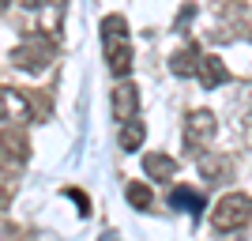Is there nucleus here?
<instances>
[{
  "label": "nucleus",
  "mask_w": 252,
  "mask_h": 241,
  "mask_svg": "<svg viewBox=\"0 0 252 241\" xmlns=\"http://www.w3.org/2000/svg\"><path fill=\"white\" fill-rule=\"evenodd\" d=\"M11 64L23 68V72H45L53 64V45L45 42L42 34H38V38H27V42H19L11 49Z\"/></svg>",
  "instance_id": "7ed1b4c3"
},
{
  "label": "nucleus",
  "mask_w": 252,
  "mask_h": 241,
  "mask_svg": "<svg viewBox=\"0 0 252 241\" xmlns=\"http://www.w3.org/2000/svg\"><path fill=\"white\" fill-rule=\"evenodd\" d=\"M196 75H200V83L207 87V91H215L219 83H226V79H230L226 64H222L219 57H203V53H200V64H196Z\"/></svg>",
  "instance_id": "1a4fd4ad"
},
{
  "label": "nucleus",
  "mask_w": 252,
  "mask_h": 241,
  "mask_svg": "<svg viewBox=\"0 0 252 241\" xmlns=\"http://www.w3.org/2000/svg\"><path fill=\"white\" fill-rule=\"evenodd\" d=\"M196 166H200L203 181H222L226 173H230V158H226V155H207V151H203Z\"/></svg>",
  "instance_id": "9d476101"
},
{
  "label": "nucleus",
  "mask_w": 252,
  "mask_h": 241,
  "mask_svg": "<svg viewBox=\"0 0 252 241\" xmlns=\"http://www.w3.org/2000/svg\"><path fill=\"white\" fill-rule=\"evenodd\" d=\"M102 45H105L109 72H113L117 79H128V72H132V42H128L125 15H109V19H102Z\"/></svg>",
  "instance_id": "f257e3e1"
},
{
  "label": "nucleus",
  "mask_w": 252,
  "mask_h": 241,
  "mask_svg": "<svg viewBox=\"0 0 252 241\" xmlns=\"http://www.w3.org/2000/svg\"><path fill=\"white\" fill-rule=\"evenodd\" d=\"M169 204H173V207H181V211H192V215H196V211L203 207V196L196 189H185V185H177V189L169 192Z\"/></svg>",
  "instance_id": "ddd939ff"
},
{
  "label": "nucleus",
  "mask_w": 252,
  "mask_h": 241,
  "mask_svg": "<svg viewBox=\"0 0 252 241\" xmlns=\"http://www.w3.org/2000/svg\"><path fill=\"white\" fill-rule=\"evenodd\" d=\"M4 200H8V189H4V185H0V204H4Z\"/></svg>",
  "instance_id": "dca6fc26"
},
{
  "label": "nucleus",
  "mask_w": 252,
  "mask_h": 241,
  "mask_svg": "<svg viewBox=\"0 0 252 241\" xmlns=\"http://www.w3.org/2000/svg\"><path fill=\"white\" fill-rule=\"evenodd\" d=\"M196 64H200V49L192 45V49H181V53H173V61H169V72L173 75H196Z\"/></svg>",
  "instance_id": "f8f14e48"
},
{
  "label": "nucleus",
  "mask_w": 252,
  "mask_h": 241,
  "mask_svg": "<svg viewBox=\"0 0 252 241\" xmlns=\"http://www.w3.org/2000/svg\"><path fill=\"white\" fill-rule=\"evenodd\" d=\"M23 8H45V4H64V0H19Z\"/></svg>",
  "instance_id": "2eb2a0df"
},
{
  "label": "nucleus",
  "mask_w": 252,
  "mask_h": 241,
  "mask_svg": "<svg viewBox=\"0 0 252 241\" xmlns=\"http://www.w3.org/2000/svg\"><path fill=\"white\" fill-rule=\"evenodd\" d=\"M0 8H8V0H0Z\"/></svg>",
  "instance_id": "f3484780"
},
{
  "label": "nucleus",
  "mask_w": 252,
  "mask_h": 241,
  "mask_svg": "<svg viewBox=\"0 0 252 241\" xmlns=\"http://www.w3.org/2000/svg\"><path fill=\"white\" fill-rule=\"evenodd\" d=\"M143 173H147L151 181H173L177 162H173L166 151H151V155H143Z\"/></svg>",
  "instance_id": "6e6552de"
},
{
  "label": "nucleus",
  "mask_w": 252,
  "mask_h": 241,
  "mask_svg": "<svg viewBox=\"0 0 252 241\" xmlns=\"http://www.w3.org/2000/svg\"><path fill=\"white\" fill-rule=\"evenodd\" d=\"M125 196H128V204H132V207H139V211L151 207V189L143 185V181H132V185L125 189Z\"/></svg>",
  "instance_id": "4468645a"
},
{
  "label": "nucleus",
  "mask_w": 252,
  "mask_h": 241,
  "mask_svg": "<svg viewBox=\"0 0 252 241\" xmlns=\"http://www.w3.org/2000/svg\"><path fill=\"white\" fill-rule=\"evenodd\" d=\"M27 158H31V143L23 132H15V125L4 128L0 132V170L4 173H19L27 166Z\"/></svg>",
  "instance_id": "20e7f679"
},
{
  "label": "nucleus",
  "mask_w": 252,
  "mask_h": 241,
  "mask_svg": "<svg viewBox=\"0 0 252 241\" xmlns=\"http://www.w3.org/2000/svg\"><path fill=\"white\" fill-rule=\"evenodd\" d=\"M0 121L4 125H27L31 121V98L15 87H4L0 91Z\"/></svg>",
  "instance_id": "0eeeda50"
},
{
  "label": "nucleus",
  "mask_w": 252,
  "mask_h": 241,
  "mask_svg": "<svg viewBox=\"0 0 252 241\" xmlns=\"http://www.w3.org/2000/svg\"><path fill=\"white\" fill-rule=\"evenodd\" d=\"M215 132H219V121H215L211 109H192L189 113V121H185V143H189L192 155L196 151L203 155V147L215 139Z\"/></svg>",
  "instance_id": "39448f33"
},
{
  "label": "nucleus",
  "mask_w": 252,
  "mask_h": 241,
  "mask_svg": "<svg viewBox=\"0 0 252 241\" xmlns=\"http://www.w3.org/2000/svg\"><path fill=\"white\" fill-rule=\"evenodd\" d=\"M109 113H113L117 125H125V121H132V117L139 113V91H136V83L121 79V83L113 87V95H109Z\"/></svg>",
  "instance_id": "423d86ee"
},
{
  "label": "nucleus",
  "mask_w": 252,
  "mask_h": 241,
  "mask_svg": "<svg viewBox=\"0 0 252 241\" xmlns=\"http://www.w3.org/2000/svg\"><path fill=\"white\" fill-rule=\"evenodd\" d=\"M143 136H147V128H143V121H125L121 125V136H117V147L121 151H139V143H143Z\"/></svg>",
  "instance_id": "9b49d317"
},
{
  "label": "nucleus",
  "mask_w": 252,
  "mask_h": 241,
  "mask_svg": "<svg viewBox=\"0 0 252 241\" xmlns=\"http://www.w3.org/2000/svg\"><path fill=\"white\" fill-rule=\"evenodd\" d=\"M211 222H215L219 234H233V230H241V226H249L252 222V196H245V192H226V196L215 204V211H211Z\"/></svg>",
  "instance_id": "f03ea898"
}]
</instances>
